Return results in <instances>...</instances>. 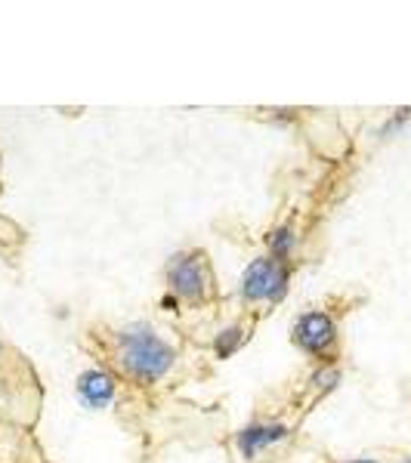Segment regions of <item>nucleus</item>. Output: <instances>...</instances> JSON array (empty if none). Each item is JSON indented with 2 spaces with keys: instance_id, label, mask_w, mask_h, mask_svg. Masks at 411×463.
<instances>
[{
  "instance_id": "nucleus-6",
  "label": "nucleus",
  "mask_w": 411,
  "mask_h": 463,
  "mask_svg": "<svg viewBox=\"0 0 411 463\" xmlns=\"http://www.w3.org/2000/svg\"><path fill=\"white\" fill-rule=\"evenodd\" d=\"M285 436H288V427H282V423H253V427L238 432L235 445H238V451L251 460V458H257L260 448L282 442Z\"/></svg>"
},
{
  "instance_id": "nucleus-9",
  "label": "nucleus",
  "mask_w": 411,
  "mask_h": 463,
  "mask_svg": "<svg viewBox=\"0 0 411 463\" xmlns=\"http://www.w3.org/2000/svg\"><path fill=\"white\" fill-rule=\"evenodd\" d=\"M356 463H375V460H356Z\"/></svg>"
},
{
  "instance_id": "nucleus-7",
  "label": "nucleus",
  "mask_w": 411,
  "mask_h": 463,
  "mask_svg": "<svg viewBox=\"0 0 411 463\" xmlns=\"http://www.w3.org/2000/svg\"><path fill=\"white\" fill-rule=\"evenodd\" d=\"M242 327H229V331H223L220 337H216V343H214V349H216V355L220 358H229L238 349V343H242Z\"/></svg>"
},
{
  "instance_id": "nucleus-2",
  "label": "nucleus",
  "mask_w": 411,
  "mask_h": 463,
  "mask_svg": "<svg viewBox=\"0 0 411 463\" xmlns=\"http://www.w3.org/2000/svg\"><path fill=\"white\" fill-rule=\"evenodd\" d=\"M288 290V269L282 266V260H253V263L244 269L242 279V297L248 303H260V300H282Z\"/></svg>"
},
{
  "instance_id": "nucleus-5",
  "label": "nucleus",
  "mask_w": 411,
  "mask_h": 463,
  "mask_svg": "<svg viewBox=\"0 0 411 463\" xmlns=\"http://www.w3.org/2000/svg\"><path fill=\"white\" fill-rule=\"evenodd\" d=\"M115 392H118V383L109 371L93 368V371H84V374L78 377V395L90 408H106L109 402L115 399Z\"/></svg>"
},
{
  "instance_id": "nucleus-10",
  "label": "nucleus",
  "mask_w": 411,
  "mask_h": 463,
  "mask_svg": "<svg viewBox=\"0 0 411 463\" xmlns=\"http://www.w3.org/2000/svg\"><path fill=\"white\" fill-rule=\"evenodd\" d=\"M406 463H411V460H406Z\"/></svg>"
},
{
  "instance_id": "nucleus-1",
  "label": "nucleus",
  "mask_w": 411,
  "mask_h": 463,
  "mask_svg": "<svg viewBox=\"0 0 411 463\" xmlns=\"http://www.w3.org/2000/svg\"><path fill=\"white\" fill-rule=\"evenodd\" d=\"M174 346H167L148 325H130L118 331V362L139 383H155L174 364Z\"/></svg>"
},
{
  "instance_id": "nucleus-3",
  "label": "nucleus",
  "mask_w": 411,
  "mask_h": 463,
  "mask_svg": "<svg viewBox=\"0 0 411 463\" xmlns=\"http://www.w3.org/2000/svg\"><path fill=\"white\" fill-rule=\"evenodd\" d=\"M167 279L170 288L186 300H205L211 290V272L201 253H177L167 266Z\"/></svg>"
},
{
  "instance_id": "nucleus-8",
  "label": "nucleus",
  "mask_w": 411,
  "mask_h": 463,
  "mask_svg": "<svg viewBox=\"0 0 411 463\" xmlns=\"http://www.w3.org/2000/svg\"><path fill=\"white\" fill-rule=\"evenodd\" d=\"M291 244H294V235H291V229H279L275 235H269V248H272L275 260H285L288 253H291Z\"/></svg>"
},
{
  "instance_id": "nucleus-4",
  "label": "nucleus",
  "mask_w": 411,
  "mask_h": 463,
  "mask_svg": "<svg viewBox=\"0 0 411 463\" xmlns=\"http://www.w3.org/2000/svg\"><path fill=\"white\" fill-rule=\"evenodd\" d=\"M334 321L325 316V312H306V316L297 321V346L310 355H322L328 346L334 343Z\"/></svg>"
}]
</instances>
